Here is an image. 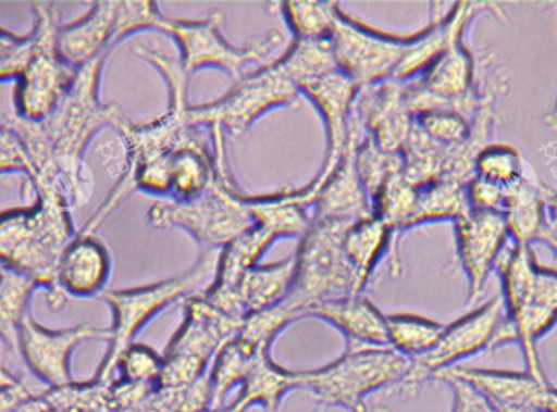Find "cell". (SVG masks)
Listing matches in <instances>:
<instances>
[{"mask_svg":"<svg viewBox=\"0 0 557 412\" xmlns=\"http://www.w3.org/2000/svg\"><path fill=\"white\" fill-rule=\"evenodd\" d=\"M107 58L78 68L71 90L45 120L23 121L13 114L7 123L16 130L28 153L33 188L59 186L72 209L87 204L94 191V176L85 165L91 140L108 127L117 133L127 120L117 104L103 103L100 98Z\"/></svg>","mask_w":557,"mask_h":412,"instance_id":"6da1fadb","label":"cell"},{"mask_svg":"<svg viewBox=\"0 0 557 412\" xmlns=\"http://www.w3.org/2000/svg\"><path fill=\"white\" fill-rule=\"evenodd\" d=\"M134 54L149 62L162 75L169 87V108L160 116L146 121L127 117L117 129L126 146V170L120 182L100 208L91 214L81 228L82 234H94L114 211L136 191L159 196H170L169 160L176 150L189 143L202 142L201 129L191 121L189 104V78L180 58L160 51L152 46H137Z\"/></svg>","mask_w":557,"mask_h":412,"instance_id":"7a4b0ae2","label":"cell"},{"mask_svg":"<svg viewBox=\"0 0 557 412\" xmlns=\"http://www.w3.org/2000/svg\"><path fill=\"white\" fill-rule=\"evenodd\" d=\"M35 192L36 201L29 208L0 212V267L45 289L49 309L59 312L67 300L58 286L59 260L77 232L71 204L59 186H42Z\"/></svg>","mask_w":557,"mask_h":412,"instance_id":"3957f363","label":"cell"},{"mask_svg":"<svg viewBox=\"0 0 557 412\" xmlns=\"http://www.w3.org/2000/svg\"><path fill=\"white\" fill-rule=\"evenodd\" d=\"M215 178L191 199H160L147 212L156 230L188 232L205 251H222L255 227L248 196L238 191L228 173L227 153H212Z\"/></svg>","mask_w":557,"mask_h":412,"instance_id":"277c9868","label":"cell"},{"mask_svg":"<svg viewBox=\"0 0 557 412\" xmlns=\"http://www.w3.org/2000/svg\"><path fill=\"white\" fill-rule=\"evenodd\" d=\"M221 251H205L198 263L182 276L160 280L149 286L103 292L101 300L110 307L113 322L108 328V351L95 374V380L108 384L116 371L120 355L133 345L140 329L150 320L182 299L195 296L196 290L214 279Z\"/></svg>","mask_w":557,"mask_h":412,"instance_id":"5b68a950","label":"cell"},{"mask_svg":"<svg viewBox=\"0 0 557 412\" xmlns=\"http://www.w3.org/2000/svg\"><path fill=\"white\" fill-rule=\"evenodd\" d=\"M409 365L411 359L389 348H354L324 367L301 372V390L321 408L367 412L366 398L398 387Z\"/></svg>","mask_w":557,"mask_h":412,"instance_id":"8992f818","label":"cell"},{"mask_svg":"<svg viewBox=\"0 0 557 412\" xmlns=\"http://www.w3.org/2000/svg\"><path fill=\"white\" fill-rule=\"evenodd\" d=\"M346 225L311 222L294 254L295 273L285 305L298 316L318 303L362 296L363 289L343 250Z\"/></svg>","mask_w":557,"mask_h":412,"instance_id":"52a82bcc","label":"cell"},{"mask_svg":"<svg viewBox=\"0 0 557 412\" xmlns=\"http://www.w3.org/2000/svg\"><path fill=\"white\" fill-rule=\"evenodd\" d=\"M35 25L32 48L22 74L16 77L15 116L23 121L48 117L71 90L77 71L62 61L58 51V9L51 2H32Z\"/></svg>","mask_w":557,"mask_h":412,"instance_id":"ba28073f","label":"cell"},{"mask_svg":"<svg viewBox=\"0 0 557 412\" xmlns=\"http://www.w3.org/2000/svg\"><path fill=\"white\" fill-rule=\"evenodd\" d=\"M242 322L212 305L202 294L188 297L182 326L162 355L163 371L156 388L188 387L205 378L209 362L237 336Z\"/></svg>","mask_w":557,"mask_h":412,"instance_id":"9c48e42d","label":"cell"},{"mask_svg":"<svg viewBox=\"0 0 557 412\" xmlns=\"http://www.w3.org/2000/svg\"><path fill=\"white\" fill-rule=\"evenodd\" d=\"M221 22L222 16L218 12L202 20H178L165 15L160 32L172 36L178 45L180 61L189 75L199 68L215 67L237 84L253 72L250 71L253 65L264 62L284 41L277 29H270L245 46H235L222 35Z\"/></svg>","mask_w":557,"mask_h":412,"instance_id":"30bf717a","label":"cell"},{"mask_svg":"<svg viewBox=\"0 0 557 412\" xmlns=\"http://www.w3.org/2000/svg\"><path fill=\"white\" fill-rule=\"evenodd\" d=\"M300 91L276 62L245 75L212 103L191 107V121L209 136L238 137L261 116L278 107H294Z\"/></svg>","mask_w":557,"mask_h":412,"instance_id":"8fae6325","label":"cell"},{"mask_svg":"<svg viewBox=\"0 0 557 412\" xmlns=\"http://www.w3.org/2000/svg\"><path fill=\"white\" fill-rule=\"evenodd\" d=\"M504 320L506 312L503 300L493 297L483 305L448 323L435 348L422 358L412 359L408 374L393 390L403 398L414 397L425 382L434 380L442 372L457 367L465 359L494 348Z\"/></svg>","mask_w":557,"mask_h":412,"instance_id":"7c38bea8","label":"cell"},{"mask_svg":"<svg viewBox=\"0 0 557 412\" xmlns=\"http://www.w3.org/2000/svg\"><path fill=\"white\" fill-rule=\"evenodd\" d=\"M412 35L401 36L373 28L341 9L337 3L331 49L337 68L359 88L389 80L401 64Z\"/></svg>","mask_w":557,"mask_h":412,"instance_id":"4fadbf2b","label":"cell"},{"mask_svg":"<svg viewBox=\"0 0 557 412\" xmlns=\"http://www.w3.org/2000/svg\"><path fill=\"white\" fill-rule=\"evenodd\" d=\"M88 341H107L108 329L90 323L71 328L51 329L26 316L18 335L16 352L26 369L48 388L71 384L72 354L78 346Z\"/></svg>","mask_w":557,"mask_h":412,"instance_id":"5bb4252c","label":"cell"},{"mask_svg":"<svg viewBox=\"0 0 557 412\" xmlns=\"http://www.w3.org/2000/svg\"><path fill=\"white\" fill-rule=\"evenodd\" d=\"M458 260L468 280V302L484 292L487 279L499 264L500 254L510 240L503 212L468 211L455 222Z\"/></svg>","mask_w":557,"mask_h":412,"instance_id":"9a60e30c","label":"cell"},{"mask_svg":"<svg viewBox=\"0 0 557 412\" xmlns=\"http://www.w3.org/2000/svg\"><path fill=\"white\" fill-rule=\"evenodd\" d=\"M360 88L354 84L339 68L326 72L320 77L311 78L300 85L298 91L304 93L320 111L326 127V157L323 168L313 179V185H320L331 175L341 157L344 155L350 134H352L354 107Z\"/></svg>","mask_w":557,"mask_h":412,"instance_id":"2e32d148","label":"cell"},{"mask_svg":"<svg viewBox=\"0 0 557 412\" xmlns=\"http://www.w3.org/2000/svg\"><path fill=\"white\" fill-rule=\"evenodd\" d=\"M557 325V270L536 264L529 302L516 319L504 320L494 348L516 342L522 351L525 371L546 380L539 355V342Z\"/></svg>","mask_w":557,"mask_h":412,"instance_id":"e0dca14e","label":"cell"},{"mask_svg":"<svg viewBox=\"0 0 557 412\" xmlns=\"http://www.w3.org/2000/svg\"><path fill=\"white\" fill-rule=\"evenodd\" d=\"M362 137V127L356 120L349 142L336 168L320 185H308L314 192L313 222L349 227L373 214L369 192L363 188L356 168V149Z\"/></svg>","mask_w":557,"mask_h":412,"instance_id":"ac0fdd59","label":"cell"},{"mask_svg":"<svg viewBox=\"0 0 557 412\" xmlns=\"http://www.w3.org/2000/svg\"><path fill=\"white\" fill-rule=\"evenodd\" d=\"M354 114L363 134L388 153H401L414 129L406 84L393 78L360 88Z\"/></svg>","mask_w":557,"mask_h":412,"instance_id":"d6986e66","label":"cell"},{"mask_svg":"<svg viewBox=\"0 0 557 412\" xmlns=\"http://www.w3.org/2000/svg\"><path fill=\"white\" fill-rule=\"evenodd\" d=\"M116 7L117 0H100L87 15L59 26L58 51L69 67L78 71L116 48Z\"/></svg>","mask_w":557,"mask_h":412,"instance_id":"ffe728a7","label":"cell"},{"mask_svg":"<svg viewBox=\"0 0 557 412\" xmlns=\"http://www.w3.org/2000/svg\"><path fill=\"white\" fill-rule=\"evenodd\" d=\"M111 276L108 248L94 234L77 232L59 260L58 286L65 297L91 299L100 296Z\"/></svg>","mask_w":557,"mask_h":412,"instance_id":"44dd1931","label":"cell"},{"mask_svg":"<svg viewBox=\"0 0 557 412\" xmlns=\"http://www.w3.org/2000/svg\"><path fill=\"white\" fill-rule=\"evenodd\" d=\"M442 374L450 375L470 385L494 408L527 407L543 411V401L549 388L548 380L536 378L527 371H499V369L457 365Z\"/></svg>","mask_w":557,"mask_h":412,"instance_id":"7402d4cb","label":"cell"},{"mask_svg":"<svg viewBox=\"0 0 557 412\" xmlns=\"http://www.w3.org/2000/svg\"><path fill=\"white\" fill-rule=\"evenodd\" d=\"M307 319H318L339 329L349 349L388 348L386 316L363 296L318 303L308 310Z\"/></svg>","mask_w":557,"mask_h":412,"instance_id":"603a6c76","label":"cell"},{"mask_svg":"<svg viewBox=\"0 0 557 412\" xmlns=\"http://www.w3.org/2000/svg\"><path fill=\"white\" fill-rule=\"evenodd\" d=\"M294 257L268 266L250 267L238 283L235 292V310L242 320L251 313L273 309L287 299L294 283Z\"/></svg>","mask_w":557,"mask_h":412,"instance_id":"cb8c5ba5","label":"cell"},{"mask_svg":"<svg viewBox=\"0 0 557 412\" xmlns=\"http://www.w3.org/2000/svg\"><path fill=\"white\" fill-rule=\"evenodd\" d=\"M503 214L510 240L523 247L540 244L543 234L552 227L546 214V198L536 179L530 175L509 188Z\"/></svg>","mask_w":557,"mask_h":412,"instance_id":"d4e9b609","label":"cell"},{"mask_svg":"<svg viewBox=\"0 0 557 412\" xmlns=\"http://www.w3.org/2000/svg\"><path fill=\"white\" fill-rule=\"evenodd\" d=\"M301 372L285 371L270 354L261 355L245 377L237 400L231 404L235 412H248L251 407L276 411L282 398L292 390H301Z\"/></svg>","mask_w":557,"mask_h":412,"instance_id":"484cf974","label":"cell"},{"mask_svg":"<svg viewBox=\"0 0 557 412\" xmlns=\"http://www.w3.org/2000/svg\"><path fill=\"white\" fill-rule=\"evenodd\" d=\"M388 248L395 250V235L375 214L349 225L344 230L343 250L360 286L366 290L376 264Z\"/></svg>","mask_w":557,"mask_h":412,"instance_id":"4316f807","label":"cell"},{"mask_svg":"<svg viewBox=\"0 0 557 412\" xmlns=\"http://www.w3.org/2000/svg\"><path fill=\"white\" fill-rule=\"evenodd\" d=\"M467 182L458 179H438L428 185L416 186L414 209L408 222L409 228L428 222L451 221L457 222L470 211L468 205Z\"/></svg>","mask_w":557,"mask_h":412,"instance_id":"83f0119b","label":"cell"},{"mask_svg":"<svg viewBox=\"0 0 557 412\" xmlns=\"http://www.w3.org/2000/svg\"><path fill=\"white\" fill-rule=\"evenodd\" d=\"M444 323L418 313L386 316L388 348L411 361L431 352L444 335Z\"/></svg>","mask_w":557,"mask_h":412,"instance_id":"f1b7e54d","label":"cell"},{"mask_svg":"<svg viewBox=\"0 0 557 412\" xmlns=\"http://www.w3.org/2000/svg\"><path fill=\"white\" fill-rule=\"evenodd\" d=\"M38 287L22 274L0 267V342L16 352L20 329L28 316L33 294Z\"/></svg>","mask_w":557,"mask_h":412,"instance_id":"f546056e","label":"cell"},{"mask_svg":"<svg viewBox=\"0 0 557 412\" xmlns=\"http://www.w3.org/2000/svg\"><path fill=\"white\" fill-rule=\"evenodd\" d=\"M337 2H282L278 5L294 41H327L334 28Z\"/></svg>","mask_w":557,"mask_h":412,"instance_id":"4dcf8cb0","label":"cell"},{"mask_svg":"<svg viewBox=\"0 0 557 412\" xmlns=\"http://www.w3.org/2000/svg\"><path fill=\"white\" fill-rule=\"evenodd\" d=\"M288 80L300 88L301 84L337 68L330 39L327 41H294L276 61Z\"/></svg>","mask_w":557,"mask_h":412,"instance_id":"1f68e13d","label":"cell"},{"mask_svg":"<svg viewBox=\"0 0 557 412\" xmlns=\"http://www.w3.org/2000/svg\"><path fill=\"white\" fill-rule=\"evenodd\" d=\"M473 175L500 188H512L525 178V160L522 152L510 143L484 146L473 160Z\"/></svg>","mask_w":557,"mask_h":412,"instance_id":"d6a6232c","label":"cell"},{"mask_svg":"<svg viewBox=\"0 0 557 412\" xmlns=\"http://www.w3.org/2000/svg\"><path fill=\"white\" fill-rule=\"evenodd\" d=\"M163 371V358L150 346L133 342L116 362L120 380L134 385H152L157 387Z\"/></svg>","mask_w":557,"mask_h":412,"instance_id":"836d02e7","label":"cell"},{"mask_svg":"<svg viewBox=\"0 0 557 412\" xmlns=\"http://www.w3.org/2000/svg\"><path fill=\"white\" fill-rule=\"evenodd\" d=\"M165 15L160 12L159 7L152 0H140V2H120L116 7V29H114V42L120 45L129 36L147 29L160 32Z\"/></svg>","mask_w":557,"mask_h":412,"instance_id":"e575fe53","label":"cell"},{"mask_svg":"<svg viewBox=\"0 0 557 412\" xmlns=\"http://www.w3.org/2000/svg\"><path fill=\"white\" fill-rule=\"evenodd\" d=\"M46 388L35 390L28 382L0 365V412H25Z\"/></svg>","mask_w":557,"mask_h":412,"instance_id":"d590c367","label":"cell"},{"mask_svg":"<svg viewBox=\"0 0 557 412\" xmlns=\"http://www.w3.org/2000/svg\"><path fill=\"white\" fill-rule=\"evenodd\" d=\"M9 173H23L28 178L32 163L16 130L9 124H0V175Z\"/></svg>","mask_w":557,"mask_h":412,"instance_id":"8d00e7d4","label":"cell"},{"mask_svg":"<svg viewBox=\"0 0 557 412\" xmlns=\"http://www.w3.org/2000/svg\"><path fill=\"white\" fill-rule=\"evenodd\" d=\"M29 48H32L29 33L25 36L16 35L0 26V71L16 80L25 67Z\"/></svg>","mask_w":557,"mask_h":412,"instance_id":"74e56055","label":"cell"},{"mask_svg":"<svg viewBox=\"0 0 557 412\" xmlns=\"http://www.w3.org/2000/svg\"><path fill=\"white\" fill-rule=\"evenodd\" d=\"M465 189H467L468 205L471 211L504 212L509 189L491 185L474 175L468 178Z\"/></svg>","mask_w":557,"mask_h":412,"instance_id":"f35d334b","label":"cell"},{"mask_svg":"<svg viewBox=\"0 0 557 412\" xmlns=\"http://www.w3.org/2000/svg\"><path fill=\"white\" fill-rule=\"evenodd\" d=\"M434 382H442L450 388L451 394V411L450 412H496L493 404L478 394L474 388L458 378L450 375H437Z\"/></svg>","mask_w":557,"mask_h":412,"instance_id":"ab89813d","label":"cell"},{"mask_svg":"<svg viewBox=\"0 0 557 412\" xmlns=\"http://www.w3.org/2000/svg\"><path fill=\"white\" fill-rule=\"evenodd\" d=\"M546 214H548V222L553 230L557 232V192L546 199Z\"/></svg>","mask_w":557,"mask_h":412,"instance_id":"60d3db41","label":"cell"},{"mask_svg":"<svg viewBox=\"0 0 557 412\" xmlns=\"http://www.w3.org/2000/svg\"><path fill=\"white\" fill-rule=\"evenodd\" d=\"M543 412H557V388L552 385H549L545 401H543Z\"/></svg>","mask_w":557,"mask_h":412,"instance_id":"b9f144b4","label":"cell"},{"mask_svg":"<svg viewBox=\"0 0 557 412\" xmlns=\"http://www.w3.org/2000/svg\"><path fill=\"white\" fill-rule=\"evenodd\" d=\"M540 244L546 245V247H548L549 250H552L553 253H555L557 257V232L553 230L552 227H549L548 230L543 234Z\"/></svg>","mask_w":557,"mask_h":412,"instance_id":"7bdbcfd3","label":"cell"},{"mask_svg":"<svg viewBox=\"0 0 557 412\" xmlns=\"http://www.w3.org/2000/svg\"><path fill=\"white\" fill-rule=\"evenodd\" d=\"M494 410L496 412H543L542 410H536V408L527 407H496Z\"/></svg>","mask_w":557,"mask_h":412,"instance_id":"ee69618b","label":"cell"},{"mask_svg":"<svg viewBox=\"0 0 557 412\" xmlns=\"http://www.w3.org/2000/svg\"><path fill=\"white\" fill-rule=\"evenodd\" d=\"M546 123H548V127L552 130H557V93L555 98V103H553L552 113L546 117Z\"/></svg>","mask_w":557,"mask_h":412,"instance_id":"f6af8a7d","label":"cell"},{"mask_svg":"<svg viewBox=\"0 0 557 412\" xmlns=\"http://www.w3.org/2000/svg\"><path fill=\"white\" fill-rule=\"evenodd\" d=\"M201 412H235V411L232 410L231 407H227V408H214V410H212V408H209V410H205Z\"/></svg>","mask_w":557,"mask_h":412,"instance_id":"bcb514c9","label":"cell"},{"mask_svg":"<svg viewBox=\"0 0 557 412\" xmlns=\"http://www.w3.org/2000/svg\"><path fill=\"white\" fill-rule=\"evenodd\" d=\"M42 394H45V391H42ZM39 412H64V411L52 410V408L46 407L45 401H42V395H41V408H39Z\"/></svg>","mask_w":557,"mask_h":412,"instance_id":"7dc6e473","label":"cell"},{"mask_svg":"<svg viewBox=\"0 0 557 412\" xmlns=\"http://www.w3.org/2000/svg\"><path fill=\"white\" fill-rule=\"evenodd\" d=\"M0 80H10V77L5 72L0 71Z\"/></svg>","mask_w":557,"mask_h":412,"instance_id":"c3c4849f","label":"cell"}]
</instances>
